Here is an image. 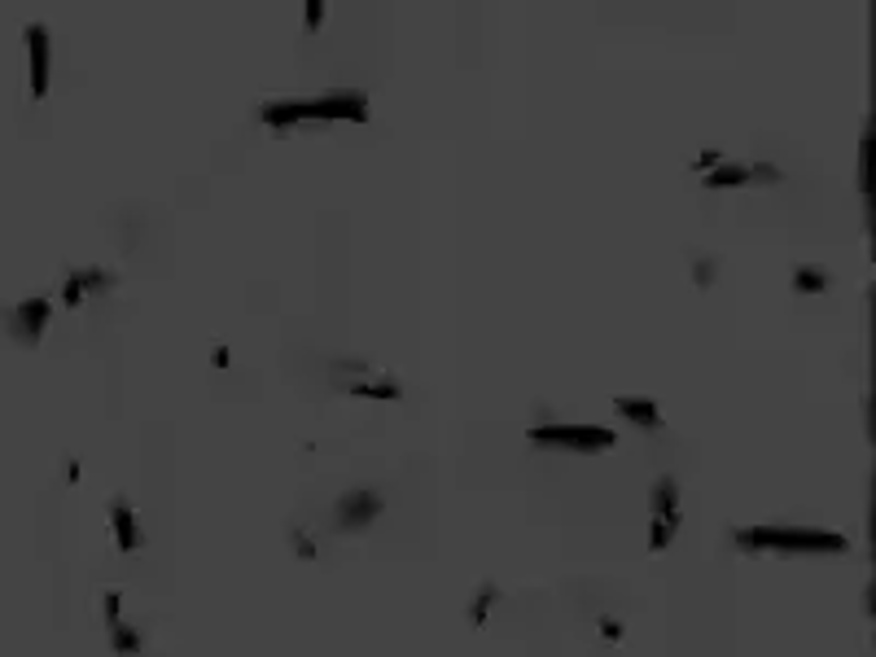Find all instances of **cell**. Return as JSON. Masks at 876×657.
Returning <instances> with one entry per match:
<instances>
[{"label":"cell","mask_w":876,"mask_h":657,"mask_svg":"<svg viewBox=\"0 0 876 657\" xmlns=\"http://www.w3.org/2000/svg\"><path fill=\"white\" fill-rule=\"evenodd\" d=\"M49 298H22V303L9 311V333H14L18 342H27V347H36V342L44 338V329H49Z\"/></svg>","instance_id":"ba28073f"},{"label":"cell","mask_w":876,"mask_h":657,"mask_svg":"<svg viewBox=\"0 0 876 657\" xmlns=\"http://www.w3.org/2000/svg\"><path fill=\"white\" fill-rule=\"evenodd\" d=\"M828 285H833V276H828L820 263H798V268H793V290L798 294H824Z\"/></svg>","instance_id":"5bb4252c"},{"label":"cell","mask_w":876,"mask_h":657,"mask_svg":"<svg viewBox=\"0 0 876 657\" xmlns=\"http://www.w3.org/2000/svg\"><path fill=\"white\" fill-rule=\"evenodd\" d=\"M859 193L868 198V136L859 141Z\"/></svg>","instance_id":"d6986e66"},{"label":"cell","mask_w":876,"mask_h":657,"mask_svg":"<svg viewBox=\"0 0 876 657\" xmlns=\"http://www.w3.org/2000/svg\"><path fill=\"white\" fill-rule=\"evenodd\" d=\"M679 530V482L662 474L649 491V552H666Z\"/></svg>","instance_id":"5b68a950"},{"label":"cell","mask_w":876,"mask_h":657,"mask_svg":"<svg viewBox=\"0 0 876 657\" xmlns=\"http://www.w3.org/2000/svg\"><path fill=\"white\" fill-rule=\"evenodd\" d=\"M601 636L605 640H622V622L618 618H601Z\"/></svg>","instance_id":"44dd1931"},{"label":"cell","mask_w":876,"mask_h":657,"mask_svg":"<svg viewBox=\"0 0 876 657\" xmlns=\"http://www.w3.org/2000/svg\"><path fill=\"white\" fill-rule=\"evenodd\" d=\"M22 44H27V88L31 97H49V71H53V40H49V27H40V22H31V27H22Z\"/></svg>","instance_id":"8992f818"},{"label":"cell","mask_w":876,"mask_h":657,"mask_svg":"<svg viewBox=\"0 0 876 657\" xmlns=\"http://www.w3.org/2000/svg\"><path fill=\"white\" fill-rule=\"evenodd\" d=\"M714 272H719V259H710V255L693 259V281L701 285V290H710V285H714Z\"/></svg>","instance_id":"2e32d148"},{"label":"cell","mask_w":876,"mask_h":657,"mask_svg":"<svg viewBox=\"0 0 876 657\" xmlns=\"http://www.w3.org/2000/svg\"><path fill=\"white\" fill-rule=\"evenodd\" d=\"M298 106V123L307 119H325V123H368V97L360 88H338V92H320V97L294 101Z\"/></svg>","instance_id":"277c9868"},{"label":"cell","mask_w":876,"mask_h":657,"mask_svg":"<svg viewBox=\"0 0 876 657\" xmlns=\"http://www.w3.org/2000/svg\"><path fill=\"white\" fill-rule=\"evenodd\" d=\"M732 544L741 552H776V557H846L850 539L837 530H815V526H745L732 530Z\"/></svg>","instance_id":"6da1fadb"},{"label":"cell","mask_w":876,"mask_h":657,"mask_svg":"<svg viewBox=\"0 0 876 657\" xmlns=\"http://www.w3.org/2000/svg\"><path fill=\"white\" fill-rule=\"evenodd\" d=\"M106 627H110V649L119 657H136L145 649V636L132 627V622H123V592L119 587H110L106 592Z\"/></svg>","instance_id":"9c48e42d"},{"label":"cell","mask_w":876,"mask_h":657,"mask_svg":"<svg viewBox=\"0 0 876 657\" xmlns=\"http://www.w3.org/2000/svg\"><path fill=\"white\" fill-rule=\"evenodd\" d=\"M495 601H500V587H495V583H482L478 592H474V605H469V622H474V627H487Z\"/></svg>","instance_id":"9a60e30c"},{"label":"cell","mask_w":876,"mask_h":657,"mask_svg":"<svg viewBox=\"0 0 876 657\" xmlns=\"http://www.w3.org/2000/svg\"><path fill=\"white\" fill-rule=\"evenodd\" d=\"M303 18H307V31H320V22H325V5H320V0H307Z\"/></svg>","instance_id":"ac0fdd59"},{"label":"cell","mask_w":876,"mask_h":657,"mask_svg":"<svg viewBox=\"0 0 876 657\" xmlns=\"http://www.w3.org/2000/svg\"><path fill=\"white\" fill-rule=\"evenodd\" d=\"M110 285H114V272H106V268H79V272L66 276L62 303H66V307H84V298H88L92 290H110Z\"/></svg>","instance_id":"7c38bea8"},{"label":"cell","mask_w":876,"mask_h":657,"mask_svg":"<svg viewBox=\"0 0 876 657\" xmlns=\"http://www.w3.org/2000/svg\"><path fill=\"white\" fill-rule=\"evenodd\" d=\"M382 509H386L382 491L355 487L347 495H338V504H333V526L338 530H364V526H373V517H382Z\"/></svg>","instance_id":"52a82bcc"},{"label":"cell","mask_w":876,"mask_h":657,"mask_svg":"<svg viewBox=\"0 0 876 657\" xmlns=\"http://www.w3.org/2000/svg\"><path fill=\"white\" fill-rule=\"evenodd\" d=\"M719 163H723V154H719V149H706V154H701L697 163H693V171H714Z\"/></svg>","instance_id":"ffe728a7"},{"label":"cell","mask_w":876,"mask_h":657,"mask_svg":"<svg viewBox=\"0 0 876 657\" xmlns=\"http://www.w3.org/2000/svg\"><path fill=\"white\" fill-rule=\"evenodd\" d=\"M614 412H622L631 425H640V430H662L666 417L662 408L649 399V395H614Z\"/></svg>","instance_id":"4fadbf2b"},{"label":"cell","mask_w":876,"mask_h":657,"mask_svg":"<svg viewBox=\"0 0 876 657\" xmlns=\"http://www.w3.org/2000/svg\"><path fill=\"white\" fill-rule=\"evenodd\" d=\"M294 552H298L303 561H316V557H320V544L307 535V530H294Z\"/></svg>","instance_id":"e0dca14e"},{"label":"cell","mask_w":876,"mask_h":657,"mask_svg":"<svg viewBox=\"0 0 876 657\" xmlns=\"http://www.w3.org/2000/svg\"><path fill=\"white\" fill-rule=\"evenodd\" d=\"M333 386L342 390V395H360V399H377V403H395L403 395L399 377L382 373V368H368V364H347V360H333Z\"/></svg>","instance_id":"3957f363"},{"label":"cell","mask_w":876,"mask_h":657,"mask_svg":"<svg viewBox=\"0 0 876 657\" xmlns=\"http://www.w3.org/2000/svg\"><path fill=\"white\" fill-rule=\"evenodd\" d=\"M228 360H233V355H228V347L219 342V347H215V368H228Z\"/></svg>","instance_id":"603a6c76"},{"label":"cell","mask_w":876,"mask_h":657,"mask_svg":"<svg viewBox=\"0 0 876 657\" xmlns=\"http://www.w3.org/2000/svg\"><path fill=\"white\" fill-rule=\"evenodd\" d=\"M749 180H771L776 184L780 167H771V163H728V158H723L714 171H706V189H741V184H749Z\"/></svg>","instance_id":"30bf717a"},{"label":"cell","mask_w":876,"mask_h":657,"mask_svg":"<svg viewBox=\"0 0 876 657\" xmlns=\"http://www.w3.org/2000/svg\"><path fill=\"white\" fill-rule=\"evenodd\" d=\"M62 478H66V487H75V482H79V460H66Z\"/></svg>","instance_id":"7402d4cb"},{"label":"cell","mask_w":876,"mask_h":657,"mask_svg":"<svg viewBox=\"0 0 876 657\" xmlns=\"http://www.w3.org/2000/svg\"><path fill=\"white\" fill-rule=\"evenodd\" d=\"M110 526H114V544H119V552H141L145 548L141 517H136L128 495H114L110 500Z\"/></svg>","instance_id":"8fae6325"},{"label":"cell","mask_w":876,"mask_h":657,"mask_svg":"<svg viewBox=\"0 0 876 657\" xmlns=\"http://www.w3.org/2000/svg\"><path fill=\"white\" fill-rule=\"evenodd\" d=\"M530 443H535V447H557V452H583V456H596V452H609V447L618 443V434L609 430V425L548 421V425H535V430H530Z\"/></svg>","instance_id":"7a4b0ae2"}]
</instances>
